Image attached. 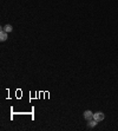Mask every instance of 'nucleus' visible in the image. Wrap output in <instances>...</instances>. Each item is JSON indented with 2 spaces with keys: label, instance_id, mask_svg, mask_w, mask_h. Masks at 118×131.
I'll return each instance as SVG.
<instances>
[{
  "label": "nucleus",
  "instance_id": "obj_3",
  "mask_svg": "<svg viewBox=\"0 0 118 131\" xmlns=\"http://www.w3.org/2000/svg\"><path fill=\"white\" fill-rule=\"evenodd\" d=\"M7 38H8L7 32H5V31L1 29V32H0V40H1V41H6V40H7Z\"/></svg>",
  "mask_w": 118,
  "mask_h": 131
},
{
  "label": "nucleus",
  "instance_id": "obj_4",
  "mask_svg": "<svg viewBox=\"0 0 118 131\" xmlns=\"http://www.w3.org/2000/svg\"><path fill=\"white\" fill-rule=\"evenodd\" d=\"M97 123H98V122H97L96 119H93V118H92V119H90V120H89L87 126H89V127H94V126L97 125Z\"/></svg>",
  "mask_w": 118,
  "mask_h": 131
},
{
  "label": "nucleus",
  "instance_id": "obj_5",
  "mask_svg": "<svg viewBox=\"0 0 118 131\" xmlns=\"http://www.w3.org/2000/svg\"><path fill=\"white\" fill-rule=\"evenodd\" d=\"M3 30L8 33V32H12V31H13V27H12V25H5V26L3 27Z\"/></svg>",
  "mask_w": 118,
  "mask_h": 131
},
{
  "label": "nucleus",
  "instance_id": "obj_1",
  "mask_svg": "<svg viewBox=\"0 0 118 131\" xmlns=\"http://www.w3.org/2000/svg\"><path fill=\"white\" fill-rule=\"evenodd\" d=\"M104 118H105V116H104L103 112H96V113H93V119H96L97 122H102Z\"/></svg>",
  "mask_w": 118,
  "mask_h": 131
},
{
  "label": "nucleus",
  "instance_id": "obj_2",
  "mask_svg": "<svg viewBox=\"0 0 118 131\" xmlns=\"http://www.w3.org/2000/svg\"><path fill=\"white\" fill-rule=\"evenodd\" d=\"M84 118H85L86 120H90V119H92V118H93V113H92V111H90V110H86V111L84 112Z\"/></svg>",
  "mask_w": 118,
  "mask_h": 131
}]
</instances>
